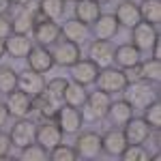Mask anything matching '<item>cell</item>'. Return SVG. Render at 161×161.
<instances>
[{"label":"cell","instance_id":"obj_1","mask_svg":"<svg viewBox=\"0 0 161 161\" xmlns=\"http://www.w3.org/2000/svg\"><path fill=\"white\" fill-rule=\"evenodd\" d=\"M125 95V101L133 108V110H144L157 99V90L153 88V82L146 80H136V82H127V86L120 90Z\"/></svg>","mask_w":161,"mask_h":161},{"label":"cell","instance_id":"obj_2","mask_svg":"<svg viewBox=\"0 0 161 161\" xmlns=\"http://www.w3.org/2000/svg\"><path fill=\"white\" fill-rule=\"evenodd\" d=\"M54 118H56V125L62 131V136H77L82 129V123H84L82 112L71 105H60L54 114Z\"/></svg>","mask_w":161,"mask_h":161},{"label":"cell","instance_id":"obj_3","mask_svg":"<svg viewBox=\"0 0 161 161\" xmlns=\"http://www.w3.org/2000/svg\"><path fill=\"white\" fill-rule=\"evenodd\" d=\"M54 47L50 50L52 60L58 67H71L82 58V50H80V43H73V41H54L52 43Z\"/></svg>","mask_w":161,"mask_h":161},{"label":"cell","instance_id":"obj_4","mask_svg":"<svg viewBox=\"0 0 161 161\" xmlns=\"http://www.w3.org/2000/svg\"><path fill=\"white\" fill-rule=\"evenodd\" d=\"M97 88L103 92H120L127 86V80H125L123 69H114V67H103L97 73Z\"/></svg>","mask_w":161,"mask_h":161},{"label":"cell","instance_id":"obj_5","mask_svg":"<svg viewBox=\"0 0 161 161\" xmlns=\"http://www.w3.org/2000/svg\"><path fill=\"white\" fill-rule=\"evenodd\" d=\"M7 110H9V116L28 118V114L32 112V97L24 90L15 88L11 92H7Z\"/></svg>","mask_w":161,"mask_h":161},{"label":"cell","instance_id":"obj_6","mask_svg":"<svg viewBox=\"0 0 161 161\" xmlns=\"http://www.w3.org/2000/svg\"><path fill=\"white\" fill-rule=\"evenodd\" d=\"M112 103L110 92H103V90H97V92H90L88 95L86 103H84V110H86V116L90 120H103L105 114H108V108Z\"/></svg>","mask_w":161,"mask_h":161},{"label":"cell","instance_id":"obj_7","mask_svg":"<svg viewBox=\"0 0 161 161\" xmlns=\"http://www.w3.org/2000/svg\"><path fill=\"white\" fill-rule=\"evenodd\" d=\"M131 37H133V45L140 52H150V47L155 45L159 35H157V26L148 24V22H137L131 28Z\"/></svg>","mask_w":161,"mask_h":161},{"label":"cell","instance_id":"obj_8","mask_svg":"<svg viewBox=\"0 0 161 161\" xmlns=\"http://www.w3.org/2000/svg\"><path fill=\"white\" fill-rule=\"evenodd\" d=\"M123 133H125L127 144H144L150 137L153 129H150V125L146 123L144 118H133V116H131V118L125 123Z\"/></svg>","mask_w":161,"mask_h":161},{"label":"cell","instance_id":"obj_9","mask_svg":"<svg viewBox=\"0 0 161 161\" xmlns=\"http://www.w3.org/2000/svg\"><path fill=\"white\" fill-rule=\"evenodd\" d=\"M35 133H37V125L30 123L28 118H17V123L11 127V144L17 148H24L28 144L35 142Z\"/></svg>","mask_w":161,"mask_h":161},{"label":"cell","instance_id":"obj_10","mask_svg":"<svg viewBox=\"0 0 161 161\" xmlns=\"http://www.w3.org/2000/svg\"><path fill=\"white\" fill-rule=\"evenodd\" d=\"M88 60H92L99 69L110 67L112 60H114V45H112L110 41L95 39V41L88 45Z\"/></svg>","mask_w":161,"mask_h":161},{"label":"cell","instance_id":"obj_11","mask_svg":"<svg viewBox=\"0 0 161 161\" xmlns=\"http://www.w3.org/2000/svg\"><path fill=\"white\" fill-rule=\"evenodd\" d=\"M125 148H127V140H125V133L120 127H114L101 136V153H105L110 157H120V153Z\"/></svg>","mask_w":161,"mask_h":161},{"label":"cell","instance_id":"obj_12","mask_svg":"<svg viewBox=\"0 0 161 161\" xmlns=\"http://www.w3.org/2000/svg\"><path fill=\"white\" fill-rule=\"evenodd\" d=\"M75 150H77V157H97L101 153V136L95 131H84V133H77L75 140Z\"/></svg>","mask_w":161,"mask_h":161},{"label":"cell","instance_id":"obj_13","mask_svg":"<svg viewBox=\"0 0 161 161\" xmlns=\"http://www.w3.org/2000/svg\"><path fill=\"white\" fill-rule=\"evenodd\" d=\"M17 86H19V90L28 92L30 97H37L39 92H43V90H45L43 73L32 71V69H28V67H26L22 73H17Z\"/></svg>","mask_w":161,"mask_h":161},{"label":"cell","instance_id":"obj_14","mask_svg":"<svg viewBox=\"0 0 161 161\" xmlns=\"http://www.w3.org/2000/svg\"><path fill=\"white\" fill-rule=\"evenodd\" d=\"M35 142H39L45 148H52V146H56V144L62 142V131L58 129V125L50 123V120H43L41 125H37Z\"/></svg>","mask_w":161,"mask_h":161},{"label":"cell","instance_id":"obj_15","mask_svg":"<svg viewBox=\"0 0 161 161\" xmlns=\"http://www.w3.org/2000/svg\"><path fill=\"white\" fill-rule=\"evenodd\" d=\"M97 73H99V67L92 60H80L71 64V75H73V82L82 84V86H88V84H95L97 80Z\"/></svg>","mask_w":161,"mask_h":161},{"label":"cell","instance_id":"obj_16","mask_svg":"<svg viewBox=\"0 0 161 161\" xmlns=\"http://www.w3.org/2000/svg\"><path fill=\"white\" fill-rule=\"evenodd\" d=\"M92 32H95V39H103V41H110V39L116 37L118 32V22L112 13H101L99 17L92 22Z\"/></svg>","mask_w":161,"mask_h":161},{"label":"cell","instance_id":"obj_17","mask_svg":"<svg viewBox=\"0 0 161 161\" xmlns=\"http://www.w3.org/2000/svg\"><path fill=\"white\" fill-rule=\"evenodd\" d=\"M32 47V41L28 39V35H17L11 32L9 37L4 39V52L11 56V58H26L28 52Z\"/></svg>","mask_w":161,"mask_h":161},{"label":"cell","instance_id":"obj_18","mask_svg":"<svg viewBox=\"0 0 161 161\" xmlns=\"http://www.w3.org/2000/svg\"><path fill=\"white\" fill-rule=\"evenodd\" d=\"M28 69L32 71H39V73H47L52 67H54V60H52L50 50H45V45H39V47H30L28 52Z\"/></svg>","mask_w":161,"mask_h":161},{"label":"cell","instance_id":"obj_19","mask_svg":"<svg viewBox=\"0 0 161 161\" xmlns=\"http://www.w3.org/2000/svg\"><path fill=\"white\" fill-rule=\"evenodd\" d=\"M118 26H127V28H133L137 22H142L140 17V7H137L133 0H123L118 7H116V13H114Z\"/></svg>","mask_w":161,"mask_h":161},{"label":"cell","instance_id":"obj_20","mask_svg":"<svg viewBox=\"0 0 161 161\" xmlns=\"http://www.w3.org/2000/svg\"><path fill=\"white\" fill-rule=\"evenodd\" d=\"M32 32H35V41L39 45H52L60 37V26L56 24L54 19H45L41 24L32 26Z\"/></svg>","mask_w":161,"mask_h":161},{"label":"cell","instance_id":"obj_21","mask_svg":"<svg viewBox=\"0 0 161 161\" xmlns=\"http://www.w3.org/2000/svg\"><path fill=\"white\" fill-rule=\"evenodd\" d=\"M131 116H133V108H131L125 99L112 101L110 108H108V114H105V118L110 120L112 127H120V129L125 127V123H127Z\"/></svg>","mask_w":161,"mask_h":161},{"label":"cell","instance_id":"obj_22","mask_svg":"<svg viewBox=\"0 0 161 161\" xmlns=\"http://www.w3.org/2000/svg\"><path fill=\"white\" fill-rule=\"evenodd\" d=\"M112 62H116L120 69L140 64V62H142V52L137 50L133 43H123V45H118V47L114 50V60Z\"/></svg>","mask_w":161,"mask_h":161},{"label":"cell","instance_id":"obj_23","mask_svg":"<svg viewBox=\"0 0 161 161\" xmlns=\"http://www.w3.org/2000/svg\"><path fill=\"white\" fill-rule=\"evenodd\" d=\"M101 15V4L92 0H77L75 2V19H80L82 24H92Z\"/></svg>","mask_w":161,"mask_h":161},{"label":"cell","instance_id":"obj_24","mask_svg":"<svg viewBox=\"0 0 161 161\" xmlns=\"http://www.w3.org/2000/svg\"><path fill=\"white\" fill-rule=\"evenodd\" d=\"M62 99H64V105H71V108L82 110L84 103H86V99H88V92H86V88L82 86V84H77V82H69L67 88H64Z\"/></svg>","mask_w":161,"mask_h":161},{"label":"cell","instance_id":"obj_25","mask_svg":"<svg viewBox=\"0 0 161 161\" xmlns=\"http://www.w3.org/2000/svg\"><path fill=\"white\" fill-rule=\"evenodd\" d=\"M60 35H64L67 41L82 43L88 35V28H86V24H82L80 19H69V22H64V26L60 28Z\"/></svg>","mask_w":161,"mask_h":161},{"label":"cell","instance_id":"obj_26","mask_svg":"<svg viewBox=\"0 0 161 161\" xmlns=\"http://www.w3.org/2000/svg\"><path fill=\"white\" fill-rule=\"evenodd\" d=\"M140 7V17L142 22H148V24L157 26L161 22V2L159 0H142Z\"/></svg>","mask_w":161,"mask_h":161},{"label":"cell","instance_id":"obj_27","mask_svg":"<svg viewBox=\"0 0 161 161\" xmlns=\"http://www.w3.org/2000/svg\"><path fill=\"white\" fill-rule=\"evenodd\" d=\"M58 108H60V105H58V103H54L45 92H39L37 97H32V110H39V114H41V118H43V120L54 118V114H56Z\"/></svg>","mask_w":161,"mask_h":161},{"label":"cell","instance_id":"obj_28","mask_svg":"<svg viewBox=\"0 0 161 161\" xmlns=\"http://www.w3.org/2000/svg\"><path fill=\"white\" fill-rule=\"evenodd\" d=\"M11 28H13V32H17V35H28L32 30V9L24 7L11 19Z\"/></svg>","mask_w":161,"mask_h":161},{"label":"cell","instance_id":"obj_29","mask_svg":"<svg viewBox=\"0 0 161 161\" xmlns=\"http://www.w3.org/2000/svg\"><path fill=\"white\" fill-rule=\"evenodd\" d=\"M161 77V60L159 58H148L140 62V80L146 82H159Z\"/></svg>","mask_w":161,"mask_h":161},{"label":"cell","instance_id":"obj_30","mask_svg":"<svg viewBox=\"0 0 161 161\" xmlns=\"http://www.w3.org/2000/svg\"><path fill=\"white\" fill-rule=\"evenodd\" d=\"M41 11L45 13V17L47 19H60L62 15H64V0H39V4H37Z\"/></svg>","mask_w":161,"mask_h":161},{"label":"cell","instance_id":"obj_31","mask_svg":"<svg viewBox=\"0 0 161 161\" xmlns=\"http://www.w3.org/2000/svg\"><path fill=\"white\" fill-rule=\"evenodd\" d=\"M67 84H69V80H67V77H54V80H50V82L45 84V90H43V92H45L54 103H58V105H60Z\"/></svg>","mask_w":161,"mask_h":161},{"label":"cell","instance_id":"obj_32","mask_svg":"<svg viewBox=\"0 0 161 161\" xmlns=\"http://www.w3.org/2000/svg\"><path fill=\"white\" fill-rule=\"evenodd\" d=\"M17 88V73L9 64H0V92H11Z\"/></svg>","mask_w":161,"mask_h":161},{"label":"cell","instance_id":"obj_33","mask_svg":"<svg viewBox=\"0 0 161 161\" xmlns=\"http://www.w3.org/2000/svg\"><path fill=\"white\" fill-rule=\"evenodd\" d=\"M24 161H45L47 159V148L41 146L39 142H32L22 148V155H19Z\"/></svg>","mask_w":161,"mask_h":161},{"label":"cell","instance_id":"obj_34","mask_svg":"<svg viewBox=\"0 0 161 161\" xmlns=\"http://www.w3.org/2000/svg\"><path fill=\"white\" fill-rule=\"evenodd\" d=\"M47 157L52 161H73L77 159V150L73 146H64V144H56L52 146V150L47 153Z\"/></svg>","mask_w":161,"mask_h":161},{"label":"cell","instance_id":"obj_35","mask_svg":"<svg viewBox=\"0 0 161 161\" xmlns=\"http://www.w3.org/2000/svg\"><path fill=\"white\" fill-rule=\"evenodd\" d=\"M144 120L150 125V129H155V131L161 129V105L157 99L144 108Z\"/></svg>","mask_w":161,"mask_h":161},{"label":"cell","instance_id":"obj_36","mask_svg":"<svg viewBox=\"0 0 161 161\" xmlns=\"http://www.w3.org/2000/svg\"><path fill=\"white\" fill-rule=\"evenodd\" d=\"M123 161H148V153L142 144H127V148L120 153Z\"/></svg>","mask_w":161,"mask_h":161},{"label":"cell","instance_id":"obj_37","mask_svg":"<svg viewBox=\"0 0 161 161\" xmlns=\"http://www.w3.org/2000/svg\"><path fill=\"white\" fill-rule=\"evenodd\" d=\"M13 32V28H11V17L7 15V13H0V39L4 41V39L9 37Z\"/></svg>","mask_w":161,"mask_h":161},{"label":"cell","instance_id":"obj_38","mask_svg":"<svg viewBox=\"0 0 161 161\" xmlns=\"http://www.w3.org/2000/svg\"><path fill=\"white\" fill-rule=\"evenodd\" d=\"M11 146H13V144H11V137L7 136L4 131H0V159L9 155V150H11Z\"/></svg>","mask_w":161,"mask_h":161},{"label":"cell","instance_id":"obj_39","mask_svg":"<svg viewBox=\"0 0 161 161\" xmlns=\"http://www.w3.org/2000/svg\"><path fill=\"white\" fill-rule=\"evenodd\" d=\"M123 73H125V80H127V82H136V80H140V64H133V67H125Z\"/></svg>","mask_w":161,"mask_h":161},{"label":"cell","instance_id":"obj_40","mask_svg":"<svg viewBox=\"0 0 161 161\" xmlns=\"http://www.w3.org/2000/svg\"><path fill=\"white\" fill-rule=\"evenodd\" d=\"M9 120V110H7V103H0V127H4Z\"/></svg>","mask_w":161,"mask_h":161},{"label":"cell","instance_id":"obj_41","mask_svg":"<svg viewBox=\"0 0 161 161\" xmlns=\"http://www.w3.org/2000/svg\"><path fill=\"white\" fill-rule=\"evenodd\" d=\"M150 50H153V58H161V50H159V39L155 41V45H153Z\"/></svg>","mask_w":161,"mask_h":161},{"label":"cell","instance_id":"obj_42","mask_svg":"<svg viewBox=\"0 0 161 161\" xmlns=\"http://www.w3.org/2000/svg\"><path fill=\"white\" fill-rule=\"evenodd\" d=\"M9 4H15V7H24V4H28V2H32V0H7Z\"/></svg>","mask_w":161,"mask_h":161},{"label":"cell","instance_id":"obj_43","mask_svg":"<svg viewBox=\"0 0 161 161\" xmlns=\"http://www.w3.org/2000/svg\"><path fill=\"white\" fill-rule=\"evenodd\" d=\"M11 4L7 2V0H0V13H7V9H9Z\"/></svg>","mask_w":161,"mask_h":161},{"label":"cell","instance_id":"obj_44","mask_svg":"<svg viewBox=\"0 0 161 161\" xmlns=\"http://www.w3.org/2000/svg\"><path fill=\"white\" fill-rule=\"evenodd\" d=\"M4 54H7V52H4V41H2V39H0V58H2V56H4Z\"/></svg>","mask_w":161,"mask_h":161},{"label":"cell","instance_id":"obj_45","mask_svg":"<svg viewBox=\"0 0 161 161\" xmlns=\"http://www.w3.org/2000/svg\"><path fill=\"white\" fill-rule=\"evenodd\" d=\"M92 2H97V4H105V2H110V0H92Z\"/></svg>","mask_w":161,"mask_h":161},{"label":"cell","instance_id":"obj_46","mask_svg":"<svg viewBox=\"0 0 161 161\" xmlns=\"http://www.w3.org/2000/svg\"><path fill=\"white\" fill-rule=\"evenodd\" d=\"M64 2H77V0H64Z\"/></svg>","mask_w":161,"mask_h":161}]
</instances>
